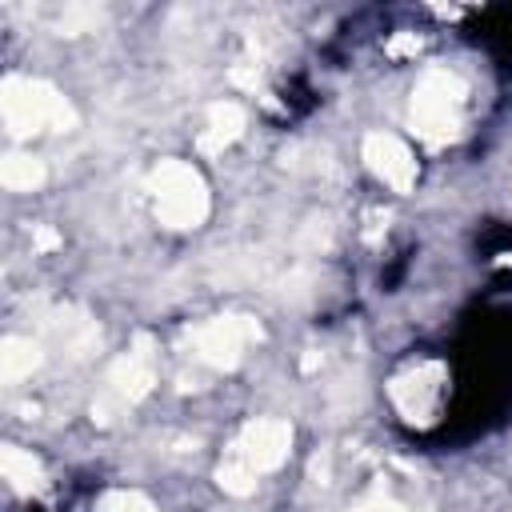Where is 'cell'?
<instances>
[{"label": "cell", "instance_id": "obj_1", "mask_svg": "<svg viewBox=\"0 0 512 512\" xmlns=\"http://www.w3.org/2000/svg\"><path fill=\"white\" fill-rule=\"evenodd\" d=\"M0 108H4V124L16 140L36 136L40 128H56L68 132L76 128V112L72 104L44 80H28V76H4L0 84Z\"/></svg>", "mask_w": 512, "mask_h": 512}, {"label": "cell", "instance_id": "obj_13", "mask_svg": "<svg viewBox=\"0 0 512 512\" xmlns=\"http://www.w3.org/2000/svg\"><path fill=\"white\" fill-rule=\"evenodd\" d=\"M216 484H220L228 496H248V492L256 488V468L232 448V452L220 460V468H216Z\"/></svg>", "mask_w": 512, "mask_h": 512}, {"label": "cell", "instance_id": "obj_9", "mask_svg": "<svg viewBox=\"0 0 512 512\" xmlns=\"http://www.w3.org/2000/svg\"><path fill=\"white\" fill-rule=\"evenodd\" d=\"M240 132H244V108L232 104V100H216V104L208 108V128H204V136H200V152H204V156H216V152H224V144H232Z\"/></svg>", "mask_w": 512, "mask_h": 512}, {"label": "cell", "instance_id": "obj_17", "mask_svg": "<svg viewBox=\"0 0 512 512\" xmlns=\"http://www.w3.org/2000/svg\"><path fill=\"white\" fill-rule=\"evenodd\" d=\"M348 512H408V508L400 500H392V496H368V500L352 504Z\"/></svg>", "mask_w": 512, "mask_h": 512}, {"label": "cell", "instance_id": "obj_3", "mask_svg": "<svg viewBox=\"0 0 512 512\" xmlns=\"http://www.w3.org/2000/svg\"><path fill=\"white\" fill-rule=\"evenodd\" d=\"M468 96V84L448 68H428L412 92V124L428 144H444L460 132V100Z\"/></svg>", "mask_w": 512, "mask_h": 512}, {"label": "cell", "instance_id": "obj_8", "mask_svg": "<svg viewBox=\"0 0 512 512\" xmlns=\"http://www.w3.org/2000/svg\"><path fill=\"white\" fill-rule=\"evenodd\" d=\"M428 380H440V368L428 364V368H416L412 376H396L392 380V400L400 404V412L408 420H428L432 404H436V384Z\"/></svg>", "mask_w": 512, "mask_h": 512}, {"label": "cell", "instance_id": "obj_16", "mask_svg": "<svg viewBox=\"0 0 512 512\" xmlns=\"http://www.w3.org/2000/svg\"><path fill=\"white\" fill-rule=\"evenodd\" d=\"M420 52V36L416 32H396L392 40H388V56H416Z\"/></svg>", "mask_w": 512, "mask_h": 512}, {"label": "cell", "instance_id": "obj_14", "mask_svg": "<svg viewBox=\"0 0 512 512\" xmlns=\"http://www.w3.org/2000/svg\"><path fill=\"white\" fill-rule=\"evenodd\" d=\"M100 508H104V512H156L144 492H108V496L100 500Z\"/></svg>", "mask_w": 512, "mask_h": 512}, {"label": "cell", "instance_id": "obj_7", "mask_svg": "<svg viewBox=\"0 0 512 512\" xmlns=\"http://www.w3.org/2000/svg\"><path fill=\"white\" fill-rule=\"evenodd\" d=\"M156 384V372H152V340L148 336H136V348L128 356H120L112 368H108V384L124 404H136L152 392Z\"/></svg>", "mask_w": 512, "mask_h": 512}, {"label": "cell", "instance_id": "obj_21", "mask_svg": "<svg viewBox=\"0 0 512 512\" xmlns=\"http://www.w3.org/2000/svg\"><path fill=\"white\" fill-rule=\"evenodd\" d=\"M320 360H324V356H320L316 348H308V352L300 356V372H316V368H320Z\"/></svg>", "mask_w": 512, "mask_h": 512}, {"label": "cell", "instance_id": "obj_19", "mask_svg": "<svg viewBox=\"0 0 512 512\" xmlns=\"http://www.w3.org/2000/svg\"><path fill=\"white\" fill-rule=\"evenodd\" d=\"M228 80L240 84V88H248V92H256V88H260V68H256V64H236V68L228 72Z\"/></svg>", "mask_w": 512, "mask_h": 512}, {"label": "cell", "instance_id": "obj_15", "mask_svg": "<svg viewBox=\"0 0 512 512\" xmlns=\"http://www.w3.org/2000/svg\"><path fill=\"white\" fill-rule=\"evenodd\" d=\"M96 20H100V12H96V8L76 4V8H68V12L60 16V32H64V36H80V32H88Z\"/></svg>", "mask_w": 512, "mask_h": 512}, {"label": "cell", "instance_id": "obj_11", "mask_svg": "<svg viewBox=\"0 0 512 512\" xmlns=\"http://www.w3.org/2000/svg\"><path fill=\"white\" fill-rule=\"evenodd\" d=\"M0 468H4L8 484H12L20 496H32V492L44 484V472H40L36 456L24 452L20 444H4V448H0Z\"/></svg>", "mask_w": 512, "mask_h": 512}, {"label": "cell", "instance_id": "obj_20", "mask_svg": "<svg viewBox=\"0 0 512 512\" xmlns=\"http://www.w3.org/2000/svg\"><path fill=\"white\" fill-rule=\"evenodd\" d=\"M32 248H36V252H52V248H60V232L48 228V224H40V228L32 232Z\"/></svg>", "mask_w": 512, "mask_h": 512}, {"label": "cell", "instance_id": "obj_18", "mask_svg": "<svg viewBox=\"0 0 512 512\" xmlns=\"http://www.w3.org/2000/svg\"><path fill=\"white\" fill-rule=\"evenodd\" d=\"M308 476H312V484H328V480H332V452H328V448H320V452L312 456Z\"/></svg>", "mask_w": 512, "mask_h": 512}, {"label": "cell", "instance_id": "obj_6", "mask_svg": "<svg viewBox=\"0 0 512 512\" xmlns=\"http://www.w3.org/2000/svg\"><path fill=\"white\" fill-rule=\"evenodd\" d=\"M364 160L368 168L396 192H412L416 184V160L412 152L396 140V136H384V132H368L364 136Z\"/></svg>", "mask_w": 512, "mask_h": 512}, {"label": "cell", "instance_id": "obj_10", "mask_svg": "<svg viewBox=\"0 0 512 512\" xmlns=\"http://www.w3.org/2000/svg\"><path fill=\"white\" fill-rule=\"evenodd\" d=\"M40 360H44V352H40L36 340L4 336V344H0V376H4V384H16V380L32 376L40 368Z\"/></svg>", "mask_w": 512, "mask_h": 512}, {"label": "cell", "instance_id": "obj_12", "mask_svg": "<svg viewBox=\"0 0 512 512\" xmlns=\"http://www.w3.org/2000/svg\"><path fill=\"white\" fill-rule=\"evenodd\" d=\"M0 184L8 192H32L44 184V164L36 156H24V152H8L0 160Z\"/></svg>", "mask_w": 512, "mask_h": 512}, {"label": "cell", "instance_id": "obj_4", "mask_svg": "<svg viewBox=\"0 0 512 512\" xmlns=\"http://www.w3.org/2000/svg\"><path fill=\"white\" fill-rule=\"evenodd\" d=\"M264 340V328L252 320V316H240V312H228V316H212L208 324L196 328V352L204 364L220 368V372H232L244 356V344H256Z\"/></svg>", "mask_w": 512, "mask_h": 512}, {"label": "cell", "instance_id": "obj_5", "mask_svg": "<svg viewBox=\"0 0 512 512\" xmlns=\"http://www.w3.org/2000/svg\"><path fill=\"white\" fill-rule=\"evenodd\" d=\"M256 472H272L288 460V448H292V424L288 420H272V416H260L252 424H244L240 440L232 444Z\"/></svg>", "mask_w": 512, "mask_h": 512}, {"label": "cell", "instance_id": "obj_2", "mask_svg": "<svg viewBox=\"0 0 512 512\" xmlns=\"http://www.w3.org/2000/svg\"><path fill=\"white\" fill-rule=\"evenodd\" d=\"M148 188L156 192V220L164 228H196L208 216V188L200 172L184 160H160L156 172L148 176Z\"/></svg>", "mask_w": 512, "mask_h": 512}]
</instances>
